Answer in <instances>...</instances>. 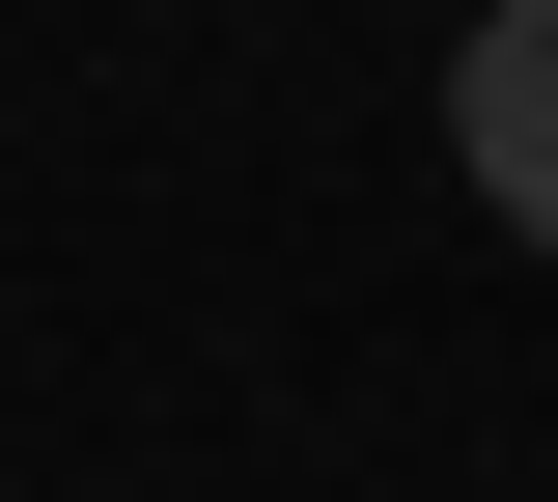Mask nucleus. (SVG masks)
<instances>
[{
	"label": "nucleus",
	"mask_w": 558,
	"mask_h": 502,
	"mask_svg": "<svg viewBox=\"0 0 558 502\" xmlns=\"http://www.w3.org/2000/svg\"><path fill=\"white\" fill-rule=\"evenodd\" d=\"M447 168H475V223L558 252V0H475V57H447Z\"/></svg>",
	"instance_id": "obj_1"
}]
</instances>
